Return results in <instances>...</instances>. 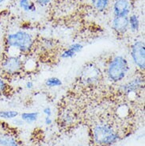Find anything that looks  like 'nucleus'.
<instances>
[{
	"mask_svg": "<svg viewBox=\"0 0 145 146\" xmlns=\"http://www.w3.org/2000/svg\"><path fill=\"white\" fill-rule=\"evenodd\" d=\"M9 55H26L33 50L35 39L31 33L25 30H18L7 34L5 40Z\"/></svg>",
	"mask_w": 145,
	"mask_h": 146,
	"instance_id": "obj_1",
	"label": "nucleus"
},
{
	"mask_svg": "<svg viewBox=\"0 0 145 146\" xmlns=\"http://www.w3.org/2000/svg\"><path fill=\"white\" fill-rule=\"evenodd\" d=\"M130 71V66L127 59L124 56L117 55L108 63L105 73L107 79L113 84L124 81Z\"/></svg>",
	"mask_w": 145,
	"mask_h": 146,
	"instance_id": "obj_2",
	"label": "nucleus"
},
{
	"mask_svg": "<svg viewBox=\"0 0 145 146\" xmlns=\"http://www.w3.org/2000/svg\"><path fill=\"white\" fill-rule=\"evenodd\" d=\"M94 142L100 146L111 145L117 143L120 135L109 124H97L92 131Z\"/></svg>",
	"mask_w": 145,
	"mask_h": 146,
	"instance_id": "obj_3",
	"label": "nucleus"
},
{
	"mask_svg": "<svg viewBox=\"0 0 145 146\" xmlns=\"http://www.w3.org/2000/svg\"><path fill=\"white\" fill-rule=\"evenodd\" d=\"M23 55H9L2 60L1 69L3 72L7 76H15L19 74L23 70L24 59Z\"/></svg>",
	"mask_w": 145,
	"mask_h": 146,
	"instance_id": "obj_4",
	"label": "nucleus"
},
{
	"mask_svg": "<svg viewBox=\"0 0 145 146\" xmlns=\"http://www.w3.org/2000/svg\"><path fill=\"white\" fill-rule=\"evenodd\" d=\"M130 56L134 65L140 71L145 69V44L143 40H136L130 45Z\"/></svg>",
	"mask_w": 145,
	"mask_h": 146,
	"instance_id": "obj_5",
	"label": "nucleus"
},
{
	"mask_svg": "<svg viewBox=\"0 0 145 146\" xmlns=\"http://www.w3.org/2000/svg\"><path fill=\"white\" fill-rule=\"evenodd\" d=\"M144 80L142 76H136L131 79L120 87V91L125 95H129L132 93H136L144 88Z\"/></svg>",
	"mask_w": 145,
	"mask_h": 146,
	"instance_id": "obj_6",
	"label": "nucleus"
},
{
	"mask_svg": "<svg viewBox=\"0 0 145 146\" xmlns=\"http://www.w3.org/2000/svg\"><path fill=\"white\" fill-rule=\"evenodd\" d=\"M132 11L131 0H115L113 5L115 17H128Z\"/></svg>",
	"mask_w": 145,
	"mask_h": 146,
	"instance_id": "obj_7",
	"label": "nucleus"
},
{
	"mask_svg": "<svg viewBox=\"0 0 145 146\" xmlns=\"http://www.w3.org/2000/svg\"><path fill=\"white\" fill-rule=\"evenodd\" d=\"M112 28L119 35H124L129 29L128 17H115L112 20Z\"/></svg>",
	"mask_w": 145,
	"mask_h": 146,
	"instance_id": "obj_8",
	"label": "nucleus"
},
{
	"mask_svg": "<svg viewBox=\"0 0 145 146\" xmlns=\"http://www.w3.org/2000/svg\"><path fill=\"white\" fill-rule=\"evenodd\" d=\"M99 69L96 66H89L87 68H85L82 74V80L85 84H92L99 79Z\"/></svg>",
	"mask_w": 145,
	"mask_h": 146,
	"instance_id": "obj_9",
	"label": "nucleus"
},
{
	"mask_svg": "<svg viewBox=\"0 0 145 146\" xmlns=\"http://www.w3.org/2000/svg\"><path fill=\"white\" fill-rule=\"evenodd\" d=\"M83 48V44H81L79 42L73 43V44L69 45L68 47L62 52L60 55V57L61 59H64V60L73 58V57H75L76 56L77 53L82 52Z\"/></svg>",
	"mask_w": 145,
	"mask_h": 146,
	"instance_id": "obj_10",
	"label": "nucleus"
},
{
	"mask_svg": "<svg viewBox=\"0 0 145 146\" xmlns=\"http://www.w3.org/2000/svg\"><path fill=\"white\" fill-rule=\"evenodd\" d=\"M0 146H20L18 141L9 133L0 135Z\"/></svg>",
	"mask_w": 145,
	"mask_h": 146,
	"instance_id": "obj_11",
	"label": "nucleus"
},
{
	"mask_svg": "<svg viewBox=\"0 0 145 146\" xmlns=\"http://www.w3.org/2000/svg\"><path fill=\"white\" fill-rule=\"evenodd\" d=\"M18 5L19 7L25 12L31 13L36 11V4L32 0H19Z\"/></svg>",
	"mask_w": 145,
	"mask_h": 146,
	"instance_id": "obj_12",
	"label": "nucleus"
},
{
	"mask_svg": "<svg viewBox=\"0 0 145 146\" xmlns=\"http://www.w3.org/2000/svg\"><path fill=\"white\" fill-rule=\"evenodd\" d=\"M140 19H139L138 15L133 14L128 16V26L132 32L137 33L140 30Z\"/></svg>",
	"mask_w": 145,
	"mask_h": 146,
	"instance_id": "obj_13",
	"label": "nucleus"
},
{
	"mask_svg": "<svg viewBox=\"0 0 145 146\" xmlns=\"http://www.w3.org/2000/svg\"><path fill=\"white\" fill-rule=\"evenodd\" d=\"M39 117V113L38 112H23L21 113V119L24 122L28 124H32L37 121Z\"/></svg>",
	"mask_w": 145,
	"mask_h": 146,
	"instance_id": "obj_14",
	"label": "nucleus"
},
{
	"mask_svg": "<svg viewBox=\"0 0 145 146\" xmlns=\"http://www.w3.org/2000/svg\"><path fill=\"white\" fill-rule=\"evenodd\" d=\"M91 3L95 10L102 12L109 7L110 0H91Z\"/></svg>",
	"mask_w": 145,
	"mask_h": 146,
	"instance_id": "obj_15",
	"label": "nucleus"
},
{
	"mask_svg": "<svg viewBox=\"0 0 145 146\" xmlns=\"http://www.w3.org/2000/svg\"><path fill=\"white\" fill-rule=\"evenodd\" d=\"M44 84L48 88H56L62 86L63 82H62L60 78H58V77L52 76L48 78L47 80H45Z\"/></svg>",
	"mask_w": 145,
	"mask_h": 146,
	"instance_id": "obj_16",
	"label": "nucleus"
},
{
	"mask_svg": "<svg viewBox=\"0 0 145 146\" xmlns=\"http://www.w3.org/2000/svg\"><path fill=\"white\" fill-rule=\"evenodd\" d=\"M19 115L18 111L13 110H0V118L3 119H15Z\"/></svg>",
	"mask_w": 145,
	"mask_h": 146,
	"instance_id": "obj_17",
	"label": "nucleus"
},
{
	"mask_svg": "<svg viewBox=\"0 0 145 146\" xmlns=\"http://www.w3.org/2000/svg\"><path fill=\"white\" fill-rule=\"evenodd\" d=\"M8 88V84L7 81L3 78H0V95L5 93Z\"/></svg>",
	"mask_w": 145,
	"mask_h": 146,
	"instance_id": "obj_18",
	"label": "nucleus"
},
{
	"mask_svg": "<svg viewBox=\"0 0 145 146\" xmlns=\"http://www.w3.org/2000/svg\"><path fill=\"white\" fill-rule=\"evenodd\" d=\"M53 44H54V43H53L52 40H46L44 41V44L42 48L44 49L45 51H48V50H50L53 48Z\"/></svg>",
	"mask_w": 145,
	"mask_h": 146,
	"instance_id": "obj_19",
	"label": "nucleus"
},
{
	"mask_svg": "<svg viewBox=\"0 0 145 146\" xmlns=\"http://www.w3.org/2000/svg\"><path fill=\"white\" fill-rule=\"evenodd\" d=\"M35 4L39 5L40 7H46L48 5L51 3L53 0H34Z\"/></svg>",
	"mask_w": 145,
	"mask_h": 146,
	"instance_id": "obj_20",
	"label": "nucleus"
},
{
	"mask_svg": "<svg viewBox=\"0 0 145 146\" xmlns=\"http://www.w3.org/2000/svg\"><path fill=\"white\" fill-rule=\"evenodd\" d=\"M43 113L46 115V116H48V117H51L52 114V110L49 107V106H46L43 109Z\"/></svg>",
	"mask_w": 145,
	"mask_h": 146,
	"instance_id": "obj_21",
	"label": "nucleus"
},
{
	"mask_svg": "<svg viewBox=\"0 0 145 146\" xmlns=\"http://www.w3.org/2000/svg\"><path fill=\"white\" fill-rule=\"evenodd\" d=\"M26 88L28 89V90H32L33 88H34V84H33V81L29 80L27 81L26 83Z\"/></svg>",
	"mask_w": 145,
	"mask_h": 146,
	"instance_id": "obj_22",
	"label": "nucleus"
},
{
	"mask_svg": "<svg viewBox=\"0 0 145 146\" xmlns=\"http://www.w3.org/2000/svg\"><path fill=\"white\" fill-rule=\"evenodd\" d=\"M44 124L46 125H50L52 124V119L51 118V117L46 116L44 117Z\"/></svg>",
	"mask_w": 145,
	"mask_h": 146,
	"instance_id": "obj_23",
	"label": "nucleus"
},
{
	"mask_svg": "<svg viewBox=\"0 0 145 146\" xmlns=\"http://www.w3.org/2000/svg\"><path fill=\"white\" fill-rule=\"evenodd\" d=\"M13 122L15 123V125H22L25 123V122H24L21 118H20V119H18L17 117L14 119V121H13Z\"/></svg>",
	"mask_w": 145,
	"mask_h": 146,
	"instance_id": "obj_24",
	"label": "nucleus"
},
{
	"mask_svg": "<svg viewBox=\"0 0 145 146\" xmlns=\"http://www.w3.org/2000/svg\"><path fill=\"white\" fill-rule=\"evenodd\" d=\"M4 2H5V0H0V4H2Z\"/></svg>",
	"mask_w": 145,
	"mask_h": 146,
	"instance_id": "obj_25",
	"label": "nucleus"
}]
</instances>
